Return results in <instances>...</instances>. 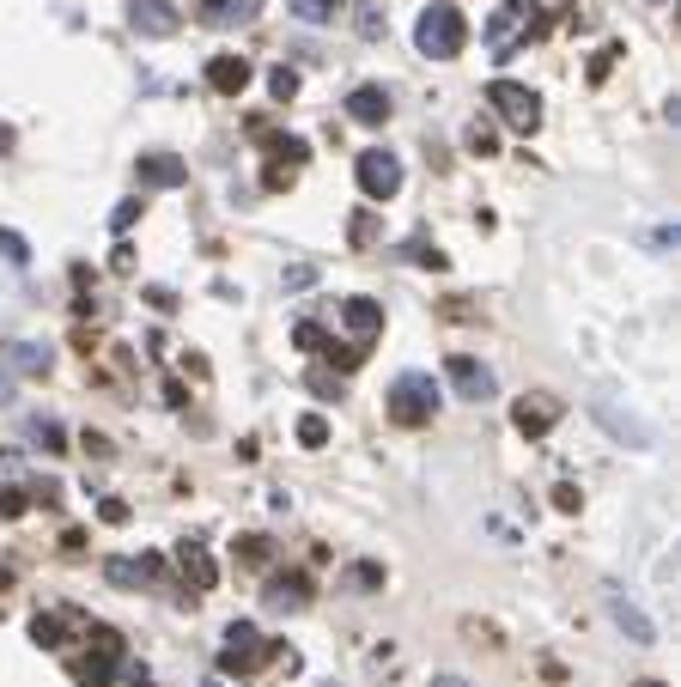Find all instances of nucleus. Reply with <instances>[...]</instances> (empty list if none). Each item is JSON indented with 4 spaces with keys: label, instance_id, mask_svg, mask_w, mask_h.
<instances>
[{
    "label": "nucleus",
    "instance_id": "obj_14",
    "mask_svg": "<svg viewBox=\"0 0 681 687\" xmlns=\"http://www.w3.org/2000/svg\"><path fill=\"white\" fill-rule=\"evenodd\" d=\"M511 420H517L523 438H542V432L560 420V402H548V396H523V402L511 408Z\"/></svg>",
    "mask_w": 681,
    "mask_h": 687
},
{
    "label": "nucleus",
    "instance_id": "obj_38",
    "mask_svg": "<svg viewBox=\"0 0 681 687\" xmlns=\"http://www.w3.org/2000/svg\"><path fill=\"white\" fill-rule=\"evenodd\" d=\"M7 146H13V128H7V122H0V152H7Z\"/></svg>",
    "mask_w": 681,
    "mask_h": 687
},
{
    "label": "nucleus",
    "instance_id": "obj_37",
    "mask_svg": "<svg viewBox=\"0 0 681 687\" xmlns=\"http://www.w3.org/2000/svg\"><path fill=\"white\" fill-rule=\"evenodd\" d=\"M98 517H104V523H122V517H128V505H122V499H104V505H98Z\"/></svg>",
    "mask_w": 681,
    "mask_h": 687
},
{
    "label": "nucleus",
    "instance_id": "obj_41",
    "mask_svg": "<svg viewBox=\"0 0 681 687\" xmlns=\"http://www.w3.org/2000/svg\"><path fill=\"white\" fill-rule=\"evenodd\" d=\"M207 687H225V681H207Z\"/></svg>",
    "mask_w": 681,
    "mask_h": 687
},
{
    "label": "nucleus",
    "instance_id": "obj_35",
    "mask_svg": "<svg viewBox=\"0 0 681 687\" xmlns=\"http://www.w3.org/2000/svg\"><path fill=\"white\" fill-rule=\"evenodd\" d=\"M134 213H140V201H122V207L110 213V225H116V232H128V225H134Z\"/></svg>",
    "mask_w": 681,
    "mask_h": 687
},
{
    "label": "nucleus",
    "instance_id": "obj_13",
    "mask_svg": "<svg viewBox=\"0 0 681 687\" xmlns=\"http://www.w3.org/2000/svg\"><path fill=\"white\" fill-rule=\"evenodd\" d=\"M207 86L225 92V98H238V92L250 86V61H244V55H213V61H207Z\"/></svg>",
    "mask_w": 681,
    "mask_h": 687
},
{
    "label": "nucleus",
    "instance_id": "obj_22",
    "mask_svg": "<svg viewBox=\"0 0 681 687\" xmlns=\"http://www.w3.org/2000/svg\"><path fill=\"white\" fill-rule=\"evenodd\" d=\"M463 140H469V152H475V159H493V152H499V134H493V122H481V116L463 128Z\"/></svg>",
    "mask_w": 681,
    "mask_h": 687
},
{
    "label": "nucleus",
    "instance_id": "obj_12",
    "mask_svg": "<svg viewBox=\"0 0 681 687\" xmlns=\"http://www.w3.org/2000/svg\"><path fill=\"white\" fill-rule=\"evenodd\" d=\"M195 19L213 25V31H232V25L256 19V0H195Z\"/></svg>",
    "mask_w": 681,
    "mask_h": 687
},
{
    "label": "nucleus",
    "instance_id": "obj_19",
    "mask_svg": "<svg viewBox=\"0 0 681 687\" xmlns=\"http://www.w3.org/2000/svg\"><path fill=\"white\" fill-rule=\"evenodd\" d=\"M305 590H311V584L292 572V578H274V584H268V602H274V608H305Z\"/></svg>",
    "mask_w": 681,
    "mask_h": 687
},
{
    "label": "nucleus",
    "instance_id": "obj_32",
    "mask_svg": "<svg viewBox=\"0 0 681 687\" xmlns=\"http://www.w3.org/2000/svg\"><path fill=\"white\" fill-rule=\"evenodd\" d=\"M353 584H359V590H377V584H384V566H371V560H359V566H353Z\"/></svg>",
    "mask_w": 681,
    "mask_h": 687
},
{
    "label": "nucleus",
    "instance_id": "obj_20",
    "mask_svg": "<svg viewBox=\"0 0 681 687\" xmlns=\"http://www.w3.org/2000/svg\"><path fill=\"white\" fill-rule=\"evenodd\" d=\"M615 621H621V627L633 633V645H651V639H657V627H651V621L639 615V608H633V602H621V596H615Z\"/></svg>",
    "mask_w": 681,
    "mask_h": 687
},
{
    "label": "nucleus",
    "instance_id": "obj_21",
    "mask_svg": "<svg viewBox=\"0 0 681 687\" xmlns=\"http://www.w3.org/2000/svg\"><path fill=\"white\" fill-rule=\"evenodd\" d=\"M286 7H292L298 19H305V25H329V19L347 7V0H286Z\"/></svg>",
    "mask_w": 681,
    "mask_h": 687
},
{
    "label": "nucleus",
    "instance_id": "obj_33",
    "mask_svg": "<svg viewBox=\"0 0 681 687\" xmlns=\"http://www.w3.org/2000/svg\"><path fill=\"white\" fill-rule=\"evenodd\" d=\"M311 390H317L323 402H335V396H341V377H329V371H311Z\"/></svg>",
    "mask_w": 681,
    "mask_h": 687
},
{
    "label": "nucleus",
    "instance_id": "obj_28",
    "mask_svg": "<svg viewBox=\"0 0 681 687\" xmlns=\"http://www.w3.org/2000/svg\"><path fill=\"white\" fill-rule=\"evenodd\" d=\"M268 92H274L280 104H286V98H298V73H292V67H274V73H268Z\"/></svg>",
    "mask_w": 681,
    "mask_h": 687
},
{
    "label": "nucleus",
    "instance_id": "obj_24",
    "mask_svg": "<svg viewBox=\"0 0 681 687\" xmlns=\"http://www.w3.org/2000/svg\"><path fill=\"white\" fill-rule=\"evenodd\" d=\"M292 341L305 347V353H335V347H329V335H323V323H298V329H292Z\"/></svg>",
    "mask_w": 681,
    "mask_h": 687
},
{
    "label": "nucleus",
    "instance_id": "obj_27",
    "mask_svg": "<svg viewBox=\"0 0 681 687\" xmlns=\"http://www.w3.org/2000/svg\"><path fill=\"white\" fill-rule=\"evenodd\" d=\"M298 438H305L311 450H323V444H329V420H323V414H305V420H298Z\"/></svg>",
    "mask_w": 681,
    "mask_h": 687
},
{
    "label": "nucleus",
    "instance_id": "obj_11",
    "mask_svg": "<svg viewBox=\"0 0 681 687\" xmlns=\"http://www.w3.org/2000/svg\"><path fill=\"white\" fill-rule=\"evenodd\" d=\"M177 572H183L195 590H213V584H219V566H213L207 542H195V536H183V542H177Z\"/></svg>",
    "mask_w": 681,
    "mask_h": 687
},
{
    "label": "nucleus",
    "instance_id": "obj_36",
    "mask_svg": "<svg viewBox=\"0 0 681 687\" xmlns=\"http://www.w3.org/2000/svg\"><path fill=\"white\" fill-rule=\"evenodd\" d=\"M554 505H560V511H578V487H572V481H560V487H554Z\"/></svg>",
    "mask_w": 681,
    "mask_h": 687
},
{
    "label": "nucleus",
    "instance_id": "obj_17",
    "mask_svg": "<svg viewBox=\"0 0 681 687\" xmlns=\"http://www.w3.org/2000/svg\"><path fill=\"white\" fill-rule=\"evenodd\" d=\"M104 578L122 584V590H134V584H146V578H159V560H110Z\"/></svg>",
    "mask_w": 681,
    "mask_h": 687
},
{
    "label": "nucleus",
    "instance_id": "obj_8",
    "mask_svg": "<svg viewBox=\"0 0 681 687\" xmlns=\"http://www.w3.org/2000/svg\"><path fill=\"white\" fill-rule=\"evenodd\" d=\"M116 663H122V639H116L110 627H92V657L73 669V675H80L86 687H104V681L116 675Z\"/></svg>",
    "mask_w": 681,
    "mask_h": 687
},
{
    "label": "nucleus",
    "instance_id": "obj_2",
    "mask_svg": "<svg viewBox=\"0 0 681 687\" xmlns=\"http://www.w3.org/2000/svg\"><path fill=\"white\" fill-rule=\"evenodd\" d=\"M432 414H438V384L426 371H402L390 384V420L396 426H426Z\"/></svg>",
    "mask_w": 681,
    "mask_h": 687
},
{
    "label": "nucleus",
    "instance_id": "obj_5",
    "mask_svg": "<svg viewBox=\"0 0 681 687\" xmlns=\"http://www.w3.org/2000/svg\"><path fill=\"white\" fill-rule=\"evenodd\" d=\"M536 31H542L536 0H505V7L493 13V25H487V43H493V55H511L523 37H536Z\"/></svg>",
    "mask_w": 681,
    "mask_h": 687
},
{
    "label": "nucleus",
    "instance_id": "obj_29",
    "mask_svg": "<svg viewBox=\"0 0 681 687\" xmlns=\"http://www.w3.org/2000/svg\"><path fill=\"white\" fill-rule=\"evenodd\" d=\"M408 256H414V262H426V268H444V250H438V244H426V238H408Z\"/></svg>",
    "mask_w": 681,
    "mask_h": 687
},
{
    "label": "nucleus",
    "instance_id": "obj_42",
    "mask_svg": "<svg viewBox=\"0 0 681 687\" xmlns=\"http://www.w3.org/2000/svg\"><path fill=\"white\" fill-rule=\"evenodd\" d=\"M651 7H663V0H651Z\"/></svg>",
    "mask_w": 681,
    "mask_h": 687
},
{
    "label": "nucleus",
    "instance_id": "obj_3",
    "mask_svg": "<svg viewBox=\"0 0 681 687\" xmlns=\"http://www.w3.org/2000/svg\"><path fill=\"white\" fill-rule=\"evenodd\" d=\"M274 657V645L250 627V621H232L225 627V645H219V675H250Z\"/></svg>",
    "mask_w": 681,
    "mask_h": 687
},
{
    "label": "nucleus",
    "instance_id": "obj_25",
    "mask_svg": "<svg viewBox=\"0 0 681 687\" xmlns=\"http://www.w3.org/2000/svg\"><path fill=\"white\" fill-rule=\"evenodd\" d=\"M0 256H7L13 268H25V262H31V250H25V238L13 232V225H0Z\"/></svg>",
    "mask_w": 681,
    "mask_h": 687
},
{
    "label": "nucleus",
    "instance_id": "obj_23",
    "mask_svg": "<svg viewBox=\"0 0 681 687\" xmlns=\"http://www.w3.org/2000/svg\"><path fill=\"white\" fill-rule=\"evenodd\" d=\"M596 414H602V420H609L615 432H627V438H639V444H651V426H639V420H627V414H615L609 402H596Z\"/></svg>",
    "mask_w": 681,
    "mask_h": 687
},
{
    "label": "nucleus",
    "instance_id": "obj_6",
    "mask_svg": "<svg viewBox=\"0 0 681 687\" xmlns=\"http://www.w3.org/2000/svg\"><path fill=\"white\" fill-rule=\"evenodd\" d=\"M353 171H359L365 201H390V195L402 189V159H396V152H384V146H365Z\"/></svg>",
    "mask_w": 681,
    "mask_h": 687
},
{
    "label": "nucleus",
    "instance_id": "obj_4",
    "mask_svg": "<svg viewBox=\"0 0 681 687\" xmlns=\"http://www.w3.org/2000/svg\"><path fill=\"white\" fill-rule=\"evenodd\" d=\"M487 104H493L499 122L517 128V134H536V128H542V98L529 92V86H517V80H493V86H487Z\"/></svg>",
    "mask_w": 681,
    "mask_h": 687
},
{
    "label": "nucleus",
    "instance_id": "obj_16",
    "mask_svg": "<svg viewBox=\"0 0 681 687\" xmlns=\"http://www.w3.org/2000/svg\"><path fill=\"white\" fill-rule=\"evenodd\" d=\"M341 323H347V329H353V341L365 347L377 329H384V304H377V298H347V304H341Z\"/></svg>",
    "mask_w": 681,
    "mask_h": 687
},
{
    "label": "nucleus",
    "instance_id": "obj_1",
    "mask_svg": "<svg viewBox=\"0 0 681 687\" xmlns=\"http://www.w3.org/2000/svg\"><path fill=\"white\" fill-rule=\"evenodd\" d=\"M414 43H420V55H432V61H450V55H463V43H469V25H463V13H457V7L432 0V7L420 13V25H414Z\"/></svg>",
    "mask_w": 681,
    "mask_h": 687
},
{
    "label": "nucleus",
    "instance_id": "obj_40",
    "mask_svg": "<svg viewBox=\"0 0 681 687\" xmlns=\"http://www.w3.org/2000/svg\"><path fill=\"white\" fill-rule=\"evenodd\" d=\"M639 687H657V681H639Z\"/></svg>",
    "mask_w": 681,
    "mask_h": 687
},
{
    "label": "nucleus",
    "instance_id": "obj_30",
    "mask_svg": "<svg viewBox=\"0 0 681 687\" xmlns=\"http://www.w3.org/2000/svg\"><path fill=\"white\" fill-rule=\"evenodd\" d=\"M31 432H37V444H43V450H67V444H61V438H67V432H61V420H37Z\"/></svg>",
    "mask_w": 681,
    "mask_h": 687
},
{
    "label": "nucleus",
    "instance_id": "obj_31",
    "mask_svg": "<svg viewBox=\"0 0 681 687\" xmlns=\"http://www.w3.org/2000/svg\"><path fill=\"white\" fill-rule=\"evenodd\" d=\"M25 487H0V517H25Z\"/></svg>",
    "mask_w": 681,
    "mask_h": 687
},
{
    "label": "nucleus",
    "instance_id": "obj_10",
    "mask_svg": "<svg viewBox=\"0 0 681 687\" xmlns=\"http://www.w3.org/2000/svg\"><path fill=\"white\" fill-rule=\"evenodd\" d=\"M140 189H177L189 177V165L177 159V152H140V165H134Z\"/></svg>",
    "mask_w": 681,
    "mask_h": 687
},
{
    "label": "nucleus",
    "instance_id": "obj_15",
    "mask_svg": "<svg viewBox=\"0 0 681 687\" xmlns=\"http://www.w3.org/2000/svg\"><path fill=\"white\" fill-rule=\"evenodd\" d=\"M390 110H396V104H390V92H384V86H359V92L347 98V116H353L359 128H377V122H390Z\"/></svg>",
    "mask_w": 681,
    "mask_h": 687
},
{
    "label": "nucleus",
    "instance_id": "obj_9",
    "mask_svg": "<svg viewBox=\"0 0 681 687\" xmlns=\"http://www.w3.org/2000/svg\"><path fill=\"white\" fill-rule=\"evenodd\" d=\"M128 25H134L140 37H177L183 13L171 7V0H128Z\"/></svg>",
    "mask_w": 681,
    "mask_h": 687
},
{
    "label": "nucleus",
    "instance_id": "obj_26",
    "mask_svg": "<svg viewBox=\"0 0 681 687\" xmlns=\"http://www.w3.org/2000/svg\"><path fill=\"white\" fill-rule=\"evenodd\" d=\"M61 627H67V615H37L31 621V639L37 645H61Z\"/></svg>",
    "mask_w": 681,
    "mask_h": 687
},
{
    "label": "nucleus",
    "instance_id": "obj_18",
    "mask_svg": "<svg viewBox=\"0 0 681 687\" xmlns=\"http://www.w3.org/2000/svg\"><path fill=\"white\" fill-rule=\"evenodd\" d=\"M7 365L25 371V377H43V371H49V347H37V341H13V347H7Z\"/></svg>",
    "mask_w": 681,
    "mask_h": 687
},
{
    "label": "nucleus",
    "instance_id": "obj_7",
    "mask_svg": "<svg viewBox=\"0 0 681 687\" xmlns=\"http://www.w3.org/2000/svg\"><path fill=\"white\" fill-rule=\"evenodd\" d=\"M444 377H450V390H457L463 402H493V371L481 365V359H469V353H450L444 359Z\"/></svg>",
    "mask_w": 681,
    "mask_h": 687
},
{
    "label": "nucleus",
    "instance_id": "obj_39",
    "mask_svg": "<svg viewBox=\"0 0 681 687\" xmlns=\"http://www.w3.org/2000/svg\"><path fill=\"white\" fill-rule=\"evenodd\" d=\"M438 687H463V681H450V675H444V681H438Z\"/></svg>",
    "mask_w": 681,
    "mask_h": 687
},
{
    "label": "nucleus",
    "instance_id": "obj_34",
    "mask_svg": "<svg viewBox=\"0 0 681 687\" xmlns=\"http://www.w3.org/2000/svg\"><path fill=\"white\" fill-rule=\"evenodd\" d=\"M359 31H365V37H384V13L365 7V13H359Z\"/></svg>",
    "mask_w": 681,
    "mask_h": 687
}]
</instances>
